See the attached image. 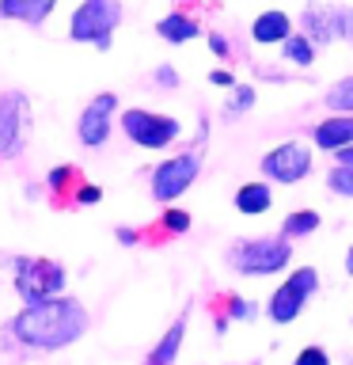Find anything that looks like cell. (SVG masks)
Returning <instances> with one entry per match:
<instances>
[{
	"instance_id": "obj_1",
	"label": "cell",
	"mask_w": 353,
	"mask_h": 365,
	"mask_svg": "<svg viewBox=\"0 0 353 365\" xmlns=\"http://www.w3.org/2000/svg\"><path fill=\"white\" fill-rule=\"evenodd\" d=\"M84 331H88V308L65 293L27 304L11 319V335L31 350H65L84 339Z\"/></svg>"
},
{
	"instance_id": "obj_2",
	"label": "cell",
	"mask_w": 353,
	"mask_h": 365,
	"mask_svg": "<svg viewBox=\"0 0 353 365\" xmlns=\"http://www.w3.org/2000/svg\"><path fill=\"white\" fill-rule=\"evenodd\" d=\"M289 262H293V244L285 236L236 240L228 247V267L243 278H270V274H281Z\"/></svg>"
},
{
	"instance_id": "obj_3",
	"label": "cell",
	"mask_w": 353,
	"mask_h": 365,
	"mask_svg": "<svg viewBox=\"0 0 353 365\" xmlns=\"http://www.w3.org/2000/svg\"><path fill=\"white\" fill-rule=\"evenodd\" d=\"M65 267L53 259H42V255H19L11 262V282H16V293L23 304H38V301H50V297L65 293Z\"/></svg>"
},
{
	"instance_id": "obj_4",
	"label": "cell",
	"mask_w": 353,
	"mask_h": 365,
	"mask_svg": "<svg viewBox=\"0 0 353 365\" xmlns=\"http://www.w3.org/2000/svg\"><path fill=\"white\" fill-rule=\"evenodd\" d=\"M122 16H125L122 0H84V4L73 11L68 38L73 42H91V46H99V50H110Z\"/></svg>"
},
{
	"instance_id": "obj_5",
	"label": "cell",
	"mask_w": 353,
	"mask_h": 365,
	"mask_svg": "<svg viewBox=\"0 0 353 365\" xmlns=\"http://www.w3.org/2000/svg\"><path fill=\"white\" fill-rule=\"evenodd\" d=\"M122 133L130 137L133 145L141 148H152V153H159V148H167L171 141H179L182 125L179 118H171V114H156V110H144V107H130L122 110Z\"/></svg>"
},
{
	"instance_id": "obj_6",
	"label": "cell",
	"mask_w": 353,
	"mask_h": 365,
	"mask_svg": "<svg viewBox=\"0 0 353 365\" xmlns=\"http://www.w3.org/2000/svg\"><path fill=\"white\" fill-rule=\"evenodd\" d=\"M315 289H319V270L315 267L293 270L266 301V316L273 319V324H293V319L304 312V304L315 297Z\"/></svg>"
},
{
	"instance_id": "obj_7",
	"label": "cell",
	"mask_w": 353,
	"mask_h": 365,
	"mask_svg": "<svg viewBox=\"0 0 353 365\" xmlns=\"http://www.w3.org/2000/svg\"><path fill=\"white\" fill-rule=\"evenodd\" d=\"M198 171H201V148H186V153L156 164V171H152V198L171 205L179 194H186L194 187Z\"/></svg>"
},
{
	"instance_id": "obj_8",
	"label": "cell",
	"mask_w": 353,
	"mask_h": 365,
	"mask_svg": "<svg viewBox=\"0 0 353 365\" xmlns=\"http://www.w3.org/2000/svg\"><path fill=\"white\" fill-rule=\"evenodd\" d=\"M31 137V99L23 91L0 96V160H16Z\"/></svg>"
},
{
	"instance_id": "obj_9",
	"label": "cell",
	"mask_w": 353,
	"mask_h": 365,
	"mask_svg": "<svg viewBox=\"0 0 353 365\" xmlns=\"http://www.w3.org/2000/svg\"><path fill=\"white\" fill-rule=\"evenodd\" d=\"M262 175L273 179V182H300L312 175V153H307V145L300 141H285L278 148H270L266 156H262Z\"/></svg>"
},
{
	"instance_id": "obj_10",
	"label": "cell",
	"mask_w": 353,
	"mask_h": 365,
	"mask_svg": "<svg viewBox=\"0 0 353 365\" xmlns=\"http://www.w3.org/2000/svg\"><path fill=\"white\" fill-rule=\"evenodd\" d=\"M114 110H118V96H114V91H99V96L84 107L80 122H76L80 145H88V148L107 145V137L114 130Z\"/></svg>"
},
{
	"instance_id": "obj_11",
	"label": "cell",
	"mask_w": 353,
	"mask_h": 365,
	"mask_svg": "<svg viewBox=\"0 0 353 365\" xmlns=\"http://www.w3.org/2000/svg\"><path fill=\"white\" fill-rule=\"evenodd\" d=\"M346 31V8H323V4H307L300 11V34L315 46H330L334 38H342Z\"/></svg>"
},
{
	"instance_id": "obj_12",
	"label": "cell",
	"mask_w": 353,
	"mask_h": 365,
	"mask_svg": "<svg viewBox=\"0 0 353 365\" xmlns=\"http://www.w3.org/2000/svg\"><path fill=\"white\" fill-rule=\"evenodd\" d=\"M312 141L323 153H338V148L353 145V114H330V118L312 125Z\"/></svg>"
},
{
	"instance_id": "obj_13",
	"label": "cell",
	"mask_w": 353,
	"mask_h": 365,
	"mask_svg": "<svg viewBox=\"0 0 353 365\" xmlns=\"http://www.w3.org/2000/svg\"><path fill=\"white\" fill-rule=\"evenodd\" d=\"M289 34H293V19L285 16V11H278V8L262 11V16L251 23V38H255L258 46H281Z\"/></svg>"
},
{
	"instance_id": "obj_14",
	"label": "cell",
	"mask_w": 353,
	"mask_h": 365,
	"mask_svg": "<svg viewBox=\"0 0 353 365\" xmlns=\"http://www.w3.org/2000/svg\"><path fill=\"white\" fill-rule=\"evenodd\" d=\"M53 8H57V0H0V19H16V23H27V27H42Z\"/></svg>"
},
{
	"instance_id": "obj_15",
	"label": "cell",
	"mask_w": 353,
	"mask_h": 365,
	"mask_svg": "<svg viewBox=\"0 0 353 365\" xmlns=\"http://www.w3.org/2000/svg\"><path fill=\"white\" fill-rule=\"evenodd\" d=\"M156 34L164 42L171 46H182V42H190V38H198L201 34V23L190 16V11H171V16H164L156 23Z\"/></svg>"
},
{
	"instance_id": "obj_16",
	"label": "cell",
	"mask_w": 353,
	"mask_h": 365,
	"mask_svg": "<svg viewBox=\"0 0 353 365\" xmlns=\"http://www.w3.org/2000/svg\"><path fill=\"white\" fill-rule=\"evenodd\" d=\"M182 335H186V316H179L175 324H171V327L164 331V339H159L156 346L148 350L144 365H175L179 350H182Z\"/></svg>"
},
{
	"instance_id": "obj_17",
	"label": "cell",
	"mask_w": 353,
	"mask_h": 365,
	"mask_svg": "<svg viewBox=\"0 0 353 365\" xmlns=\"http://www.w3.org/2000/svg\"><path fill=\"white\" fill-rule=\"evenodd\" d=\"M270 205H273L270 182H243V187L236 190V210L243 217H262Z\"/></svg>"
},
{
	"instance_id": "obj_18",
	"label": "cell",
	"mask_w": 353,
	"mask_h": 365,
	"mask_svg": "<svg viewBox=\"0 0 353 365\" xmlns=\"http://www.w3.org/2000/svg\"><path fill=\"white\" fill-rule=\"evenodd\" d=\"M281 53H285V61L296 65V68H312V65H315V46L307 42L300 31H293L289 38L281 42Z\"/></svg>"
},
{
	"instance_id": "obj_19",
	"label": "cell",
	"mask_w": 353,
	"mask_h": 365,
	"mask_svg": "<svg viewBox=\"0 0 353 365\" xmlns=\"http://www.w3.org/2000/svg\"><path fill=\"white\" fill-rule=\"evenodd\" d=\"M323 107L334 110V114H353V76H342L327 88L323 96Z\"/></svg>"
},
{
	"instance_id": "obj_20",
	"label": "cell",
	"mask_w": 353,
	"mask_h": 365,
	"mask_svg": "<svg viewBox=\"0 0 353 365\" xmlns=\"http://www.w3.org/2000/svg\"><path fill=\"white\" fill-rule=\"evenodd\" d=\"M319 228V213L315 210H296L281 221V236L285 240H300V236H312Z\"/></svg>"
},
{
	"instance_id": "obj_21",
	"label": "cell",
	"mask_w": 353,
	"mask_h": 365,
	"mask_svg": "<svg viewBox=\"0 0 353 365\" xmlns=\"http://www.w3.org/2000/svg\"><path fill=\"white\" fill-rule=\"evenodd\" d=\"M216 308H221L228 319H255L258 316V304L247 301V297H239V293H224L221 301H216Z\"/></svg>"
},
{
	"instance_id": "obj_22",
	"label": "cell",
	"mask_w": 353,
	"mask_h": 365,
	"mask_svg": "<svg viewBox=\"0 0 353 365\" xmlns=\"http://www.w3.org/2000/svg\"><path fill=\"white\" fill-rule=\"evenodd\" d=\"M159 236H186L190 232V213L179 210V205H171V210L159 213Z\"/></svg>"
},
{
	"instance_id": "obj_23",
	"label": "cell",
	"mask_w": 353,
	"mask_h": 365,
	"mask_svg": "<svg viewBox=\"0 0 353 365\" xmlns=\"http://www.w3.org/2000/svg\"><path fill=\"white\" fill-rule=\"evenodd\" d=\"M46 182H50V190L57 194V198H61V190H65V194H73L84 179H80V171H76L73 164H65V168H53L50 175H46Z\"/></svg>"
},
{
	"instance_id": "obj_24",
	"label": "cell",
	"mask_w": 353,
	"mask_h": 365,
	"mask_svg": "<svg viewBox=\"0 0 353 365\" xmlns=\"http://www.w3.org/2000/svg\"><path fill=\"white\" fill-rule=\"evenodd\" d=\"M251 107H255V88H251V84H236L232 99L224 103V118H239V114H247Z\"/></svg>"
},
{
	"instance_id": "obj_25",
	"label": "cell",
	"mask_w": 353,
	"mask_h": 365,
	"mask_svg": "<svg viewBox=\"0 0 353 365\" xmlns=\"http://www.w3.org/2000/svg\"><path fill=\"white\" fill-rule=\"evenodd\" d=\"M327 187H330V194H338V198H353V168L334 164L327 175Z\"/></svg>"
},
{
	"instance_id": "obj_26",
	"label": "cell",
	"mask_w": 353,
	"mask_h": 365,
	"mask_svg": "<svg viewBox=\"0 0 353 365\" xmlns=\"http://www.w3.org/2000/svg\"><path fill=\"white\" fill-rule=\"evenodd\" d=\"M73 202L76 205H99L102 202V187H95V182H80V187L73 190Z\"/></svg>"
},
{
	"instance_id": "obj_27",
	"label": "cell",
	"mask_w": 353,
	"mask_h": 365,
	"mask_svg": "<svg viewBox=\"0 0 353 365\" xmlns=\"http://www.w3.org/2000/svg\"><path fill=\"white\" fill-rule=\"evenodd\" d=\"M293 365H330V354L323 346H304L300 354H296Z\"/></svg>"
},
{
	"instance_id": "obj_28",
	"label": "cell",
	"mask_w": 353,
	"mask_h": 365,
	"mask_svg": "<svg viewBox=\"0 0 353 365\" xmlns=\"http://www.w3.org/2000/svg\"><path fill=\"white\" fill-rule=\"evenodd\" d=\"M209 50L221 57V61H232V42H228L221 31H209Z\"/></svg>"
},
{
	"instance_id": "obj_29",
	"label": "cell",
	"mask_w": 353,
	"mask_h": 365,
	"mask_svg": "<svg viewBox=\"0 0 353 365\" xmlns=\"http://www.w3.org/2000/svg\"><path fill=\"white\" fill-rule=\"evenodd\" d=\"M156 84H159V88H167V91H171V88H179V73H175L171 65H159V68H156Z\"/></svg>"
},
{
	"instance_id": "obj_30",
	"label": "cell",
	"mask_w": 353,
	"mask_h": 365,
	"mask_svg": "<svg viewBox=\"0 0 353 365\" xmlns=\"http://www.w3.org/2000/svg\"><path fill=\"white\" fill-rule=\"evenodd\" d=\"M114 236H118V244H125V247H133V244H141V240H144V232H141V228H114Z\"/></svg>"
},
{
	"instance_id": "obj_31",
	"label": "cell",
	"mask_w": 353,
	"mask_h": 365,
	"mask_svg": "<svg viewBox=\"0 0 353 365\" xmlns=\"http://www.w3.org/2000/svg\"><path fill=\"white\" fill-rule=\"evenodd\" d=\"M209 84H216V88H236V76L228 73V68H213V73H209Z\"/></svg>"
},
{
	"instance_id": "obj_32",
	"label": "cell",
	"mask_w": 353,
	"mask_h": 365,
	"mask_svg": "<svg viewBox=\"0 0 353 365\" xmlns=\"http://www.w3.org/2000/svg\"><path fill=\"white\" fill-rule=\"evenodd\" d=\"M338 164H346V168H353V145H346V148H338Z\"/></svg>"
},
{
	"instance_id": "obj_33",
	"label": "cell",
	"mask_w": 353,
	"mask_h": 365,
	"mask_svg": "<svg viewBox=\"0 0 353 365\" xmlns=\"http://www.w3.org/2000/svg\"><path fill=\"white\" fill-rule=\"evenodd\" d=\"M342 38L353 46V8H346V31H342Z\"/></svg>"
},
{
	"instance_id": "obj_34",
	"label": "cell",
	"mask_w": 353,
	"mask_h": 365,
	"mask_svg": "<svg viewBox=\"0 0 353 365\" xmlns=\"http://www.w3.org/2000/svg\"><path fill=\"white\" fill-rule=\"evenodd\" d=\"M346 274H353V247L346 251Z\"/></svg>"
}]
</instances>
